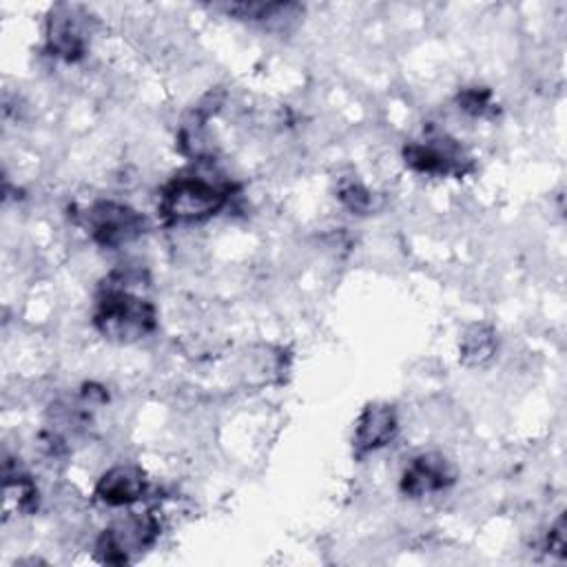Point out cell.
Returning a JSON list of instances; mask_svg holds the SVG:
<instances>
[{
  "label": "cell",
  "mask_w": 567,
  "mask_h": 567,
  "mask_svg": "<svg viewBox=\"0 0 567 567\" xmlns=\"http://www.w3.org/2000/svg\"><path fill=\"white\" fill-rule=\"evenodd\" d=\"M86 16L71 4H58L47 18V49L51 55L75 62L84 55L86 38Z\"/></svg>",
  "instance_id": "cell-6"
},
{
  "label": "cell",
  "mask_w": 567,
  "mask_h": 567,
  "mask_svg": "<svg viewBox=\"0 0 567 567\" xmlns=\"http://www.w3.org/2000/svg\"><path fill=\"white\" fill-rule=\"evenodd\" d=\"M399 432V419L394 405L385 401L368 403L357 421L352 432V454L354 458H363L394 441Z\"/></svg>",
  "instance_id": "cell-7"
},
{
  "label": "cell",
  "mask_w": 567,
  "mask_h": 567,
  "mask_svg": "<svg viewBox=\"0 0 567 567\" xmlns=\"http://www.w3.org/2000/svg\"><path fill=\"white\" fill-rule=\"evenodd\" d=\"M458 102V109H463L465 113L474 115V117H483L487 115L494 106H492V93L489 89L485 86H470V89H463L456 97Z\"/></svg>",
  "instance_id": "cell-12"
},
{
  "label": "cell",
  "mask_w": 567,
  "mask_h": 567,
  "mask_svg": "<svg viewBox=\"0 0 567 567\" xmlns=\"http://www.w3.org/2000/svg\"><path fill=\"white\" fill-rule=\"evenodd\" d=\"M496 350V334L485 323L470 326L461 337V361L465 365H483Z\"/></svg>",
  "instance_id": "cell-11"
},
{
  "label": "cell",
  "mask_w": 567,
  "mask_h": 567,
  "mask_svg": "<svg viewBox=\"0 0 567 567\" xmlns=\"http://www.w3.org/2000/svg\"><path fill=\"white\" fill-rule=\"evenodd\" d=\"M339 202L352 213H365L372 206V195L359 182H348L339 186Z\"/></svg>",
  "instance_id": "cell-13"
},
{
  "label": "cell",
  "mask_w": 567,
  "mask_h": 567,
  "mask_svg": "<svg viewBox=\"0 0 567 567\" xmlns=\"http://www.w3.org/2000/svg\"><path fill=\"white\" fill-rule=\"evenodd\" d=\"M403 162L414 173L434 177H463L472 171V157L458 140L447 133H427L403 146Z\"/></svg>",
  "instance_id": "cell-4"
},
{
  "label": "cell",
  "mask_w": 567,
  "mask_h": 567,
  "mask_svg": "<svg viewBox=\"0 0 567 567\" xmlns=\"http://www.w3.org/2000/svg\"><path fill=\"white\" fill-rule=\"evenodd\" d=\"M148 492V481L144 472L135 465H115L106 470L97 485L95 498L109 507H128L140 503Z\"/></svg>",
  "instance_id": "cell-9"
},
{
  "label": "cell",
  "mask_w": 567,
  "mask_h": 567,
  "mask_svg": "<svg viewBox=\"0 0 567 567\" xmlns=\"http://www.w3.org/2000/svg\"><path fill=\"white\" fill-rule=\"evenodd\" d=\"M159 529V518L153 512L124 514L97 536L95 554L102 563L126 565L155 545Z\"/></svg>",
  "instance_id": "cell-3"
},
{
  "label": "cell",
  "mask_w": 567,
  "mask_h": 567,
  "mask_svg": "<svg viewBox=\"0 0 567 567\" xmlns=\"http://www.w3.org/2000/svg\"><path fill=\"white\" fill-rule=\"evenodd\" d=\"M38 507V487L35 483L20 472L4 470V512L13 509L16 514H31Z\"/></svg>",
  "instance_id": "cell-10"
},
{
  "label": "cell",
  "mask_w": 567,
  "mask_h": 567,
  "mask_svg": "<svg viewBox=\"0 0 567 567\" xmlns=\"http://www.w3.org/2000/svg\"><path fill=\"white\" fill-rule=\"evenodd\" d=\"M235 186L224 177H213L197 171L175 175L162 190L157 215L168 226L199 224L215 217L233 197Z\"/></svg>",
  "instance_id": "cell-1"
},
{
  "label": "cell",
  "mask_w": 567,
  "mask_h": 567,
  "mask_svg": "<svg viewBox=\"0 0 567 567\" xmlns=\"http://www.w3.org/2000/svg\"><path fill=\"white\" fill-rule=\"evenodd\" d=\"M454 483V470L450 461L441 454H419L414 456L401 474V492L410 498H423L447 489Z\"/></svg>",
  "instance_id": "cell-8"
},
{
  "label": "cell",
  "mask_w": 567,
  "mask_h": 567,
  "mask_svg": "<svg viewBox=\"0 0 567 567\" xmlns=\"http://www.w3.org/2000/svg\"><path fill=\"white\" fill-rule=\"evenodd\" d=\"M84 226L97 246L120 248L142 237L148 228V219L128 204L102 199L84 213Z\"/></svg>",
  "instance_id": "cell-5"
},
{
  "label": "cell",
  "mask_w": 567,
  "mask_h": 567,
  "mask_svg": "<svg viewBox=\"0 0 567 567\" xmlns=\"http://www.w3.org/2000/svg\"><path fill=\"white\" fill-rule=\"evenodd\" d=\"M547 551L556 554V556H565V547H567V538H565V516H558L556 523L549 527L547 532Z\"/></svg>",
  "instance_id": "cell-14"
},
{
  "label": "cell",
  "mask_w": 567,
  "mask_h": 567,
  "mask_svg": "<svg viewBox=\"0 0 567 567\" xmlns=\"http://www.w3.org/2000/svg\"><path fill=\"white\" fill-rule=\"evenodd\" d=\"M93 326L109 341L133 343L157 328V310L146 297L133 292L128 284L113 272L95 299Z\"/></svg>",
  "instance_id": "cell-2"
}]
</instances>
